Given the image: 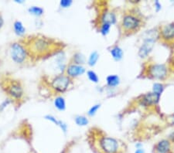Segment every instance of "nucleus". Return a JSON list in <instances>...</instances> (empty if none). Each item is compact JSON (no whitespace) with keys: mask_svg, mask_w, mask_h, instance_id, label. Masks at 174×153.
I'll list each match as a JSON object with an SVG mask.
<instances>
[{"mask_svg":"<svg viewBox=\"0 0 174 153\" xmlns=\"http://www.w3.org/2000/svg\"><path fill=\"white\" fill-rule=\"evenodd\" d=\"M135 153H145V151H144L142 148H138V149H136V151H135Z\"/></svg>","mask_w":174,"mask_h":153,"instance_id":"obj_32","label":"nucleus"},{"mask_svg":"<svg viewBox=\"0 0 174 153\" xmlns=\"http://www.w3.org/2000/svg\"><path fill=\"white\" fill-rule=\"evenodd\" d=\"M88 119L85 116L78 115L75 118V123L78 126H86L88 124Z\"/></svg>","mask_w":174,"mask_h":153,"instance_id":"obj_20","label":"nucleus"},{"mask_svg":"<svg viewBox=\"0 0 174 153\" xmlns=\"http://www.w3.org/2000/svg\"><path fill=\"white\" fill-rule=\"evenodd\" d=\"M163 90H164V87L163 84L160 83H155L153 86V92L158 94V95H160L163 93Z\"/></svg>","mask_w":174,"mask_h":153,"instance_id":"obj_23","label":"nucleus"},{"mask_svg":"<svg viewBox=\"0 0 174 153\" xmlns=\"http://www.w3.org/2000/svg\"><path fill=\"white\" fill-rule=\"evenodd\" d=\"M3 24H4V20H3V18H2V15L0 14V29L2 27Z\"/></svg>","mask_w":174,"mask_h":153,"instance_id":"obj_31","label":"nucleus"},{"mask_svg":"<svg viewBox=\"0 0 174 153\" xmlns=\"http://www.w3.org/2000/svg\"><path fill=\"white\" fill-rule=\"evenodd\" d=\"M9 103H10L9 100H6V101H3V102H2V104H0V111H3L4 108H5L6 107H7V105H8V104H9Z\"/></svg>","mask_w":174,"mask_h":153,"instance_id":"obj_29","label":"nucleus"},{"mask_svg":"<svg viewBox=\"0 0 174 153\" xmlns=\"http://www.w3.org/2000/svg\"><path fill=\"white\" fill-rule=\"evenodd\" d=\"M29 14L35 16V17H41L44 13V9L39 6H31L28 9Z\"/></svg>","mask_w":174,"mask_h":153,"instance_id":"obj_18","label":"nucleus"},{"mask_svg":"<svg viewBox=\"0 0 174 153\" xmlns=\"http://www.w3.org/2000/svg\"><path fill=\"white\" fill-rule=\"evenodd\" d=\"M110 53L115 60H120L123 57V51L118 46H115L114 47L110 50Z\"/></svg>","mask_w":174,"mask_h":153,"instance_id":"obj_16","label":"nucleus"},{"mask_svg":"<svg viewBox=\"0 0 174 153\" xmlns=\"http://www.w3.org/2000/svg\"><path fill=\"white\" fill-rule=\"evenodd\" d=\"M85 72V68L81 65L75 64H70L66 69V73L70 78H75L81 76Z\"/></svg>","mask_w":174,"mask_h":153,"instance_id":"obj_9","label":"nucleus"},{"mask_svg":"<svg viewBox=\"0 0 174 153\" xmlns=\"http://www.w3.org/2000/svg\"><path fill=\"white\" fill-rule=\"evenodd\" d=\"M13 29L15 33L19 36H23L26 33V28L20 20H16L13 23Z\"/></svg>","mask_w":174,"mask_h":153,"instance_id":"obj_14","label":"nucleus"},{"mask_svg":"<svg viewBox=\"0 0 174 153\" xmlns=\"http://www.w3.org/2000/svg\"><path fill=\"white\" fill-rule=\"evenodd\" d=\"M122 26L125 32L135 31L140 27V20L132 14L125 15L122 19Z\"/></svg>","mask_w":174,"mask_h":153,"instance_id":"obj_6","label":"nucleus"},{"mask_svg":"<svg viewBox=\"0 0 174 153\" xmlns=\"http://www.w3.org/2000/svg\"><path fill=\"white\" fill-rule=\"evenodd\" d=\"M54 106L59 111H64L66 109V101L64 98L58 96L54 99Z\"/></svg>","mask_w":174,"mask_h":153,"instance_id":"obj_15","label":"nucleus"},{"mask_svg":"<svg viewBox=\"0 0 174 153\" xmlns=\"http://www.w3.org/2000/svg\"><path fill=\"white\" fill-rule=\"evenodd\" d=\"M99 58V54L97 51H94L90 55L89 59H88V65L91 66V67H93L96 64V63L98 62V60Z\"/></svg>","mask_w":174,"mask_h":153,"instance_id":"obj_19","label":"nucleus"},{"mask_svg":"<svg viewBox=\"0 0 174 153\" xmlns=\"http://www.w3.org/2000/svg\"><path fill=\"white\" fill-rule=\"evenodd\" d=\"M170 142L166 139H163L156 144L155 149L157 153H167L170 150Z\"/></svg>","mask_w":174,"mask_h":153,"instance_id":"obj_12","label":"nucleus"},{"mask_svg":"<svg viewBox=\"0 0 174 153\" xmlns=\"http://www.w3.org/2000/svg\"><path fill=\"white\" fill-rule=\"evenodd\" d=\"M101 22L102 23H108V24H114L116 22V17L113 12L105 11L101 17Z\"/></svg>","mask_w":174,"mask_h":153,"instance_id":"obj_13","label":"nucleus"},{"mask_svg":"<svg viewBox=\"0 0 174 153\" xmlns=\"http://www.w3.org/2000/svg\"><path fill=\"white\" fill-rule=\"evenodd\" d=\"M99 149L102 153H118L119 151V143L114 138L102 136L98 141Z\"/></svg>","mask_w":174,"mask_h":153,"instance_id":"obj_4","label":"nucleus"},{"mask_svg":"<svg viewBox=\"0 0 174 153\" xmlns=\"http://www.w3.org/2000/svg\"><path fill=\"white\" fill-rule=\"evenodd\" d=\"M149 76L163 80L167 76V68L164 64H152L149 67Z\"/></svg>","mask_w":174,"mask_h":153,"instance_id":"obj_7","label":"nucleus"},{"mask_svg":"<svg viewBox=\"0 0 174 153\" xmlns=\"http://www.w3.org/2000/svg\"><path fill=\"white\" fill-rule=\"evenodd\" d=\"M70 84V78L67 75H58L51 81V88L57 93H64Z\"/></svg>","mask_w":174,"mask_h":153,"instance_id":"obj_5","label":"nucleus"},{"mask_svg":"<svg viewBox=\"0 0 174 153\" xmlns=\"http://www.w3.org/2000/svg\"><path fill=\"white\" fill-rule=\"evenodd\" d=\"M15 2H17V3H24V1L23 0H15Z\"/></svg>","mask_w":174,"mask_h":153,"instance_id":"obj_33","label":"nucleus"},{"mask_svg":"<svg viewBox=\"0 0 174 153\" xmlns=\"http://www.w3.org/2000/svg\"><path fill=\"white\" fill-rule=\"evenodd\" d=\"M100 104H95V105L92 106L91 108H90V110L88 111V114L89 116H94V114H96V112L98 111V110L100 108Z\"/></svg>","mask_w":174,"mask_h":153,"instance_id":"obj_25","label":"nucleus"},{"mask_svg":"<svg viewBox=\"0 0 174 153\" xmlns=\"http://www.w3.org/2000/svg\"><path fill=\"white\" fill-rule=\"evenodd\" d=\"M155 44V39L153 37H147L141 45L138 50V56L142 58H145L153 50Z\"/></svg>","mask_w":174,"mask_h":153,"instance_id":"obj_8","label":"nucleus"},{"mask_svg":"<svg viewBox=\"0 0 174 153\" xmlns=\"http://www.w3.org/2000/svg\"><path fill=\"white\" fill-rule=\"evenodd\" d=\"M54 45L55 43L53 39L45 36H38L29 39L26 47L29 55L40 57L52 51Z\"/></svg>","mask_w":174,"mask_h":153,"instance_id":"obj_1","label":"nucleus"},{"mask_svg":"<svg viewBox=\"0 0 174 153\" xmlns=\"http://www.w3.org/2000/svg\"><path fill=\"white\" fill-rule=\"evenodd\" d=\"M110 28H111L110 24H108V23H102V25L101 26V34L104 35V36H106V35L109 33V31H110Z\"/></svg>","mask_w":174,"mask_h":153,"instance_id":"obj_24","label":"nucleus"},{"mask_svg":"<svg viewBox=\"0 0 174 153\" xmlns=\"http://www.w3.org/2000/svg\"><path fill=\"white\" fill-rule=\"evenodd\" d=\"M4 88L7 95L15 101H21L24 96L23 85L20 80H13V79L7 80Z\"/></svg>","mask_w":174,"mask_h":153,"instance_id":"obj_3","label":"nucleus"},{"mask_svg":"<svg viewBox=\"0 0 174 153\" xmlns=\"http://www.w3.org/2000/svg\"><path fill=\"white\" fill-rule=\"evenodd\" d=\"M106 80H107L108 85L110 87L117 86L118 84H119V82H120V79H119V76L118 75H109L107 76Z\"/></svg>","mask_w":174,"mask_h":153,"instance_id":"obj_17","label":"nucleus"},{"mask_svg":"<svg viewBox=\"0 0 174 153\" xmlns=\"http://www.w3.org/2000/svg\"><path fill=\"white\" fill-rule=\"evenodd\" d=\"M87 74H88V79H89L91 82H93V83H98V80H99V78H98V76L97 75V73L94 71H93V70H89V71H88Z\"/></svg>","mask_w":174,"mask_h":153,"instance_id":"obj_22","label":"nucleus"},{"mask_svg":"<svg viewBox=\"0 0 174 153\" xmlns=\"http://www.w3.org/2000/svg\"><path fill=\"white\" fill-rule=\"evenodd\" d=\"M173 123H174V118H173Z\"/></svg>","mask_w":174,"mask_h":153,"instance_id":"obj_34","label":"nucleus"},{"mask_svg":"<svg viewBox=\"0 0 174 153\" xmlns=\"http://www.w3.org/2000/svg\"><path fill=\"white\" fill-rule=\"evenodd\" d=\"M155 7H156V11H160V9H161V7H162V6H161V4L160 3V2L159 1H156L155 2Z\"/></svg>","mask_w":174,"mask_h":153,"instance_id":"obj_30","label":"nucleus"},{"mask_svg":"<svg viewBox=\"0 0 174 153\" xmlns=\"http://www.w3.org/2000/svg\"><path fill=\"white\" fill-rule=\"evenodd\" d=\"M44 118L46 119V120H48L50 121L53 122V123H54V124L56 125H58L59 124V121L57 120V118H56L53 115H50V114H47V115L44 116Z\"/></svg>","mask_w":174,"mask_h":153,"instance_id":"obj_27","label":"nucleus"},{"mask_svg":"<svg viewBox=\"0 0 174 153\" xmlns=\"http://www.w3.org/2000/svg\"><path fill=\"white\" fill-rule=\"evenodd\" d=\"M74 59V63L73 64H78V65H81V64H84L85 61V59L84 55H82L81 53H77L74 55L73 57Z\"/></svg>","mask_w":174,"mask_h":153,"instance_id":"obj_21","label":"nucleus"},{"mask_svg":"<svg viewBox=\"0 0 174 153\" xmlns=\"http://www.w3.org/2000/svg\"><path fill=\"white\" fill-rule=\"evenodd\" d=\"M72 3H73L72 0H61L60 2V6H61V8L66 9L70 7Z\"/></svg>","mask_w":174,"mask_h":153,"instance_id":"obj_26","label":"nucleus"},{"mask_svg":"<svg viewBox=\"0 0 174 153\" xmlns=\"http://www.w3.org/2000/svg\"><path fill=\"white\" fill-rule=\"evenodd\" d=\"M58 126L61 129V130L63 131V132H64V133H66L67 131V125L66 124L65 122H64L63 121H59V124H58Z\"/></svg>","mask_w":174,"mask_h":153,"instance_id":"obj_28","label":"nucleus"},{"mask_svg":"<svg viewBox=\"0 0 174 153\" xmlns=\"http://www.w3.org/2000/svg\"><path fill=\"white\" fill-rule=\"evenodd\" d=\"M160 36L166 42H172L174 40V23H169L163 26L160 30Z\"/></svg>","mask_w":174,"mask_h":153,"instance_id":"obj_10","label":"nucleus"},{"mask_svg":"<svg viewBox=\"0 0 174 153\" xmlns=\"http://www.w3.org/2000/svg\"><path fill=\"white\" fill-rule=\"evenodd\" d=\"M29 56L26 46L20 43H13L10 47V57L13 61L17 64H24Z\"/></svg>","mask_w":174,"mask_h":153,"instance_id":"obj_2","label":"nucleus"},{"mask_svg":"<svg viewBox=\"0 0 174 153\" xmlns=\"http://www.w3.org/2000/svg\"><path fill=\"white\" fill-rule=\"evenodd\" d=\"M160 95L155 93V92H150L144 95L142 98L141 104L143 106H152L157 104L160 99Z\"/></svg>","mask_w":174,"mask_h":153,"instance_id":"obj_11","label":"nucleus"}]
</instances>
